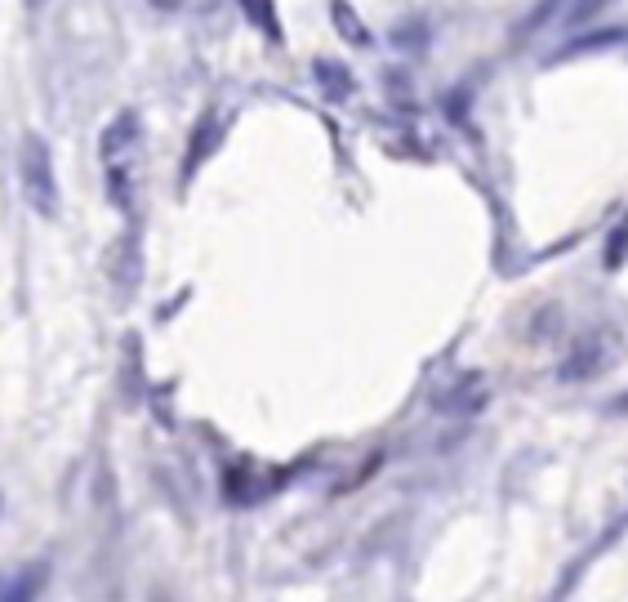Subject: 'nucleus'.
<instances>
[{
	"label": "nucleus",
	"instance_id": "423d86ee",
	"mask_svg": "<svg viewBox=\"0 0 628 602\" xmlns=\"http://www.w3.org/2000/svg\"><path fill=\"white\" fill-rule=\"evenodd\" d=\"M330 23L348 45H370V27L357 19V10L348 5V0H330Z\"/></svg>",
	"mask_w": 628,
	"mask_h": 602
},
{
	"label": "nucleus",
	"instance_id": "39448f33",
	"mask_svg": "<svg viewBox=\"0 0 628 602\" xmlns=\"http://www.w3.org/2000/svg\"><path fill=\"white\" fill-rule=\"evenodd\" d=\"M312 76H317V85L325 89V95H330L334 103L353 99V72H348L344 63H334V59H317V63H312Z\"/></svg>",
	"mask_w": 628,
	"mask_h": 602
},
{
	"label": "nucleus",
	"instance_id": "9d476101",
	"mask_svg": "<svg viewBox=\"0 0 628 602\" xmlns=\"http://www.w3.org/2000/svg\"><path fill=\"white\" fill-rule=\"evenodd\" d=\"M152 5H157V10H174V5H178V0H152Z\"/></svg>",
	"mask_w": 628,
	"mask_h": 602
},
{
	"label": "nucleus",
	"instance_id": "f03ea898",
	"mask_svg": "<svg viewBox=\"0 0 628 602\" xmlns=\"http://www.w3.org/2000/svg\"><path fill=\"white\" fill-rule=\"evenodd\" d=\"M138 138H143V125H138V112H121L108 130H103V138H99V152H103V165L108 170H130V157L138 152Z\"/></svg>",
	"mask_w": 628,
	"mask_h": 602
},
{
	"label": "nucleus",
	"instance_id": "7ed1b4c3",
	"mask_svg": "<svg viewBox=\"0 0 628 602\" xmlns=\"http://www.w3.org/2000/svg\"><path fill=\"white\" fill-rule=\"evenodd\" d=\"M219 144H223V116L210 108V112H201V121L192 125V138H187V157H183V183L197 174L214 152H219Z\"/></svg>",
	"mask_w": 628,
	"mask_h": 602
},
{
	"label": "nucleus",
	"instance_id": "6e6552de",
	"mask_svg": "<svg viewBox=\"0 0 628 602\" xmlns=\"http://www.w3.org/2000/svg\"><path fill=\"white\" fill-rule=\"evenodd\" d=\"M628 259V219L619 223V233H611V246H606V268H619Z\"/></svg>",
	"mask_w": 628,
	"mask_h": 602
},
{
	"label": "nucleus",
	"instance_id": "9b49d317",
	"mask_svg": "<svg viewBox=\"0 0 628 602\" xmlns=\"http://www.w3.org/2000/svg\"><path fill=\"white\" fill-rule=\"evenodd\" d=\"M23 5H27V10H40V5H45V0H23Z\"/></svg>",
	"mask_w": 628,
	"mask_h": 602
},
{
	"label": "nucleus",
	"instance_id": "20e7f679",
	"mask_svg": "<svg viewBox=\"0 0 628 602\" xmlns=\"http://www.w3.org/2000/svg\"><path fill=\"white\" fill-rule=\"evenodd\" d=\"M45 580H50V567L45 563H27L19 572L0 576V602H36L45 593Z\"/></svg>",
	"mask_w": 628,
	"mask_h": 602
},
{
	"label": "nucleus",
	"instance_id": "1a4fd4ad",
	"mask_svg": "<svg viewBox=\"0 0 628 602\" xmlns=\"http://www.w3.org/2000/svg\"><path fill=\"white\" fill-rule=\"evenodd\" d=\"M598 5H606V0H584V5H575L570 23H584V19H593V10H598Z\"/></svg>",
	"mask_w": 628,
	"mask_h": 602
},
{
	"label": "nucleus",
	"instance_id": "f257e3e1",
	"mask_svg": "<svg viewBox=\"0 0 628 602\" xmlns=\"http://www.w3.org/2000/svg\"><path fill=\"white\" fill-rule=\"evenodd\" d=\"M19 183H23V197L40 219H54L59 214V174H54V152L45 144L40 134H23L19 144Z\"/></svg>",
	"mask_w": 628,
	"mask_h": 602
},
{
	"label": "nucleus",
	"instance_id": "0eeeda50",
	"mask_svg": "<svg viewBox=\"0 0 628 602\" xmlns=\"http://www.w3.org/2000/svg\"><path fill=\"white\" fill-rule=\"evenodd\" d=\"M241 5V14H246L268 40H281V19H276V5L272 0H236Z\"/></svg>",
	"mask_w": 628,
	"mask_h": 602
},
{
	"label": "nucleus",
	"instance_id": "f8f14e48",
	"mask_svg": "<svg viewBox=\"0 0 628 602\" xmlns=\"http://www.w3.org/2000/svg\"><path fill=\"white\" fill-rule=\"evenodd\" d=\"M615 410H628V393H624V397H619V402H615Z\"/></svg>",
	"mask_w": 628,
	"mask_h": 602
}]
</instances>
